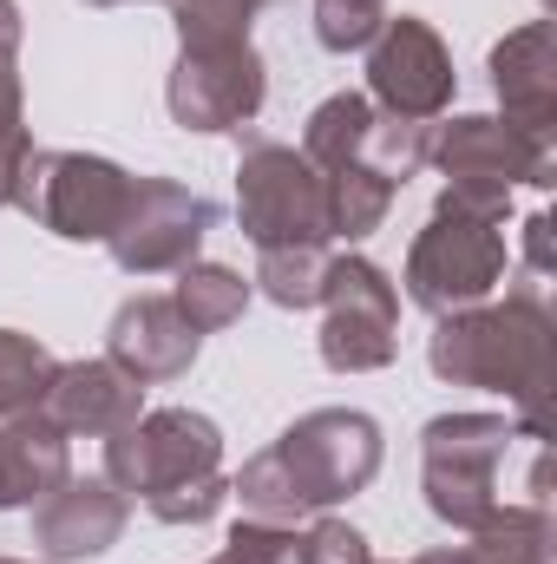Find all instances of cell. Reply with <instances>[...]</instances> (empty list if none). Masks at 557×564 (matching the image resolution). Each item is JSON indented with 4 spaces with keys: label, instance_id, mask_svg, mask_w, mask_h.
Wrapping results in <instances>:
<instances>
[{
    "label": "cell",
    "instance_id": "7",
    "mask_svg": "<svg viewBox=\"0 0 557 564\" xmlns=\"http://www.w3.org/2000/svg\"><path fill=\"white\" fill-rule=\"evenodd\" d=\"M237 224L256 250L282 243H328V197L321 171L276 139H243L237 158Z\"/></svg>",
    "mask_w": 557,
    "mask_h": 564
},
{
    "label": "cell",
    "instance_id": "13",
    "mask_svg": "<svg viewBox=\"0 0 557 564\" xmlns=\"http://www.w3.org/2000/svg\"><path fill=\"white\" fill-rule=\"evenodd\" d=\"M119 539H125V492H119L106 473H99V479L66 473V479L33 506V552L46 564L106 558Z\"/></svg>",
    "mask_w": 557,
    "mask_h": 564
},
{
    "label": "cell",
    "instance_id": "29",
    "mask_svg": "<svg viewBox=\"0 0 557 564\" xmlns=\"http://www.w3.org/2000/svg\"><path fill=\"white\" fill-rule=\"evenodd\" d=\"M525 257H532V276L551 270V217H525Z\"/></svg>",
    "mask_w": 557,
    "mask_h": 564
},
{
    "label": "cell",
    "instance_id": "30",
    "mask_svg": "<svg viewBox=\"0 0 557 564\" xmlns=\"http://www.w3.org/2000/svg\"><path fill=\"white\" fill-rule=\"evenodd\" d=\"M20 33H26V26H20V7H13V0H0V46H7V53H20Z\"/></svg>",
    "mask_w": 557,
    "mask_h": 564
},
{
    "label": "cell",
    "instance_id": "15",
    "mask_svg": "<svg viewBox=\"0 0 557 564\" xmlns=\"http://www.w3.org/2000/svg\"><path fill=\"white\" fill-rule=\"evenodd\" d=\"M40 414L59 426L66 440H106V433H119V426H132L144 414V388L119 368V361H59V375H53V388H46V401H40Z\"/></svg>",
    "mask_w": 557,
    "mask_h": 564
},
{
    "label": "cell",
    "instance_id": "19",
    "mask_svg": "<svg viewBox=\"0 0 557 564\" xmlns=\"http://www.w3.org/2000/svg\"><path fill=\"white\" fill-rule=\"evenodd\" d=\"M466 564H551V512L545 506H499L479 532H466Z\"/></svg>",
    "mask_w": 557,
    "mask_h": 564
},
{
    "label": "cell",
    "instance_id": "2",
    "mask_svg": "<svg viewBox=\"0 0 557 564\" xmlns=\"http://www.w3.org/2000/svg\"><path fill=\"white\" fill-rule=\"evenodd\" d=\"M426 368L452 388H485L525 414V440H545V401L557 375V328L538 289H512L505 302H479L439 315L426 335Z\"/></svg>",
    "mask_w": 557,
    "mask_h": 564
},
{
    "label": "cell",
    "instance_id": "34",
    "mask_svg": "<svg viewBox=\"0 0 557 564\" xmlns=\"http://www.w3.org/2000/svg\"><path fill=\"white\" fill-rule=\"evenodd\" d=\"M210 564H223V558H210Z\"/></svg>",
    "mask_w": 557,
    "mask_h": 564
},
{
    "label": "cell",
    "instance_id": "10",
    "mask_svg": "<svg viewBox=\"0 0 557 564\" xmlns=\"http://www.w3.org/2000/svg\"><path fill=\"white\" fill-rule=\"evenodd\" d=\"M426 164H439L446 184H459V191H492V197H512V184H532V191H551L557 184L551 139L518 132L512 119H492V112H466V119L433 126Z\"/></svg>",
    "mask_w": 557,
    "mask_h": 564
},
{
    "label": "cell",
    "instance_id": "9",
    "mask_svg": "<svg viewBox=\"0 0 557 564\" xmlns=\"http://www.w3.org/2000/svg\"><path fill=\"white\" fill-rule=\"evenodd\" d=\"M270 99V66L256 40H210V46H177V66L164 79L171 126L184 132H250Z\"/></svg>",
    "mask_w": 557,
    "mask_h": 564
},
{
    "label": "cell",
    "instance_id": "16",
    "mask_svg": "<svg viewBox=\"0 0 557 564\" xmlns=\"http://www.w3.org/2000/svg\"><path fill=\"white\" fill-rule=\"evenodd\" d=\"M492 93L505 106V119L518 132H557V46H551V20H525L492 46Z\"/></svg>",
    "mask_w": 557,
    "mask_h": 564
},
{
    "label": "cell",
    "instance_id": "1",
    "mask_svg": "<svg viewBox=\"0 0 557 564\" xmlns=\"http://www.w3.org/2000/svg\"><path fill=\"white\" fill-rule=\"evenodd\" d=\"M381 426L361 408H315L302 421H288L256 453L243 459V473L230 479V499H243V519H270L295 525L308 512H328L354 492L374 486L381 473Z\"/></svg>",
    "mask_w": 557,
    "mask_h": 564
},
{
    "label": "cell",
    "instance_id": "26",
    "mask_svg": "<svg viewBox=\"0 0 557 564\" xmlns=\"http://www.w3.org/2000/svg\"><path fill=\"white\" fill-rule=\"evenodd\" d=\"M387 26V0H315V40L328 53H361Z\"/></svg>",
    "mask_w": 557,
    "mask_h": 564
},
{
    "label": "cell",
    "instance_id": "4",
    "mask_svg": "<svg viewBox=\"0 0 557 564\" xmlns=\"http://www.w3.org/2000/svg\"><path fill=\"white\" fill-rule=\"evenodd\" d=\"M505 224H512V197L446 184L433 217H426V230L407 250V295H414V308H426L439 322V315L492 302V289L512 270Z\"/></svg>",
    "mask_w": 557,
    "mask_h": 564
},
{
    "label": "cell",
    "instance_id": "11",
    "mask_svg": "<svg viewBox=\"0 0 557 564\" xmlns=\"http://www.w3.org/2000/svg\"><path fill=\"white\" fill-rule=\"evenodd\" d=\"M210 230H217V204L204 191L177 177H132V204L106 237V250L125 276H177L184 263H197Z\"/></svg>",
    "mask_w": 557,
    "mask_h": 564
},
{
    "label": "cell",
    "instance_id": "31",
    "mask_svg": "<svg viewBox=\"0 0 557 564\" xmlns=\"http://www.w3.org/2000/svg\"><path fill=\"white\" fill-rule=\"evenodd\" d=\"M414 564H466V552H419Z\"/></svg>",
    "mask_w": 557,
    "mask_h": 564
},
{
    "label": "cell",
    "instance_id": "33",
    "mask_svg": "<svg viewBox=\"0 0 557 564\" xmlns=\"http://www.w3.org/2000/svg\"><path fill=\"white\" fill-rule=\"evenodd\" d=\"M0 564H20V558H0Z\"/></svg>",
    "mask_w": 557,
    "mask_h": 564
},
{
    "label": "cell",
    "instance_id": "27",
    "mask_svg": "<svg viewBox=\"0 0 557 564\" xmlns=\"http://www.w3.org/2000/svg\"><path fill=\"white\" fill-rule=\"evenodd\" d=\"M302 558V532L270 525V519H237L223 539V564H295Z\"/></svg>",
    "mask_w": 557,
    "mask_h": 564
},
{
    "label": "cell",
    "instance_id": "6",
    "mask_svg": "<svg viewBox=\"0 0 557 564\" xmlns=\"http://www.w3.org/2000/svg\"><path fill=\"white\" fill-rule=\"evenodd\" d=\"M132 204V171L99 151H33L13 191V210H26L59 243H106Z\"/></svg>",
    "mask_w": 557,
    "mask_h": 564
},
{
    "label": "cell",
    "instance_id": "28",
    "mask_svg": "<svg viewBox=\"0 0 557 564\" xmlns=\"http://www.w3.org/2000/svg\"><path fill=\"white\" fill-rule=\"evenodd\" d=\"M295 564H374V545L348 519H315L302 532V558Z\"/></svg>",
    "mask_w": 557,
    "mask_h": 564
},
{
    "label": "cell",
    "instance_id": "5",
    "mask_svg": "<svg viewBox=\"0 0 557 564\" xmlns=\"http://www.w3.org/2000/svg\"><path fill=\"white\" fill-rule=\"evenodd\" d=\"M505 414H439L419 433V492L426 512L452 532H479L505 499H499V466L512 453Z\"/></svg>",
    "mask_w": 557,
    "mask_h": 564
},
{
    "label": "cell",
    "instance_id": "18",
    "mask_svg": "<svg viewBox=\"0 0 557 564\" xmlns=\"http://www.w3.org/2000/svg\"><path fill=\"white\" fill-rule=\"evenodd\" d=\"M321 197H328V237L361 243V237H374L387 224L401 191L387 177H374L368 164H335V171H321Z\"/></svg>",
    "mask_w": 557,
    "mask_h": 564
},
{
    "label": "cell",
    "instance_id": "14",
    "mask_svg": "<svg viewBox=\"0 0 557 564\" xmlns=\"http://www.w3.org/2000/svg\"><path fill=\"white\" fill-rule=\"evenodd\" d=\"M197 348H204V335L177 315L171 295H132V302H119V315L106 328V361H119L139 388L190 375Z\"/></svg>",
    "mask_w": 557,
    "mask_h": 564
},
{
    "label": "cell",
    "instance_id": "12",
    "mask_svg": "<svg viewBox=\"0 0 557 564\" xmlns=\"http://www.w3.org/2000/svg\"><path fill=\"white\" fill-rule=\"evenodd\" d=\"M452 86H459V73H452L446 40L433 33V20L387 13V26L368 40V99H374V112L433 126L452 106Z\"/></svg>",
    "mask_w": 557,
    "mask_h": 564
},
{
    "label": "cell",
    "instance_id": "24",
    "mask_svg": "<svg viewBox=\"0 0 557 564\" xmlns=\"http://www.w3.org/2000/svg\"><path fill=\"white\" fill-rule=\"evenodd\" d=\"M40 144L26 132V99H20V53L0 46V210H13V191H20V171Z\"/></svg>",
    "mask_w": 557,
    "mask_h": 564
},
{
    "label": "cell",
    "instance_id": "22",
    "mask_svg": "<svg viewBox=\"0 0 557 564\" xmlns=\"http://www.w3.org/2000/svg\"><path fill=\"white\" fill-rule=\"evenodd\" d=\"M53 375H59V361H53L46 341H33V335H20V328H0V421L40 414Z\"/></svg>",
    "mask_w": 557,
    "mask_h": 564
},
{
    "label": "cell",
    "instance_id": "21",
    "mask_svg": "<svg viewBox=\"0 0 557 564\" xmlns=\"http://www.w3.org/2000/svg\"><path fill=\"white\" fill-rule=\"evenodd\" d=\"M171 302H177V315H184L197 335H217V328L243 322V308H250V282L237 276V270H223V263H184V270H177V289H171Z\"/></svg>",
    "mask_w": 557,
    "mask_h": 564
},
{
    "label": "cell",
    "instance_id": "25",
    "mask_svg": "<svg viewBox=\"0 0 557 564\" xmlns=\"http://www.w3.org/2000/svg\"><path fill=\"white\" fill-rule=\"evenodd\" d=\"M263 7H276V0H171V26H177V46L250 40Z\"/></svg>",
    "mask_w": 557,
    "mask_h": 564
},
{
    "label": "cell",
    "instance_id": "8",
    "mask_svg": "<svg viewBox=\"0 0 557 564\" xmlns=\"http://www.w3.org/2000/svg\"><path fill=\"white\" fill-rule=\"evenodd\" d=\"M321 361L335 375H374L401 355V289L368 257H328L321 276Z\"/></svg>",
    "mask_w": 557,
    "mask_h": 564
},
{
    "label": "cell",
    "instance_id": "17",
    "mask_svg": "<svg viewBox=\"0 0 557 564\" xmlns=\"http://www.w3.org/2000/svg\"><path fill=\"white\" fill-rule=\"evenodd\" d=\"M66 473H73V440L46 421V414L0 421V512L40 506Z\"/></svg>",
    "mask_w": 557,
    "mask_h": 564
},
{
    "label": "cell",
    "instance_id": "3",
    "mask_svg": "<svg viewBox=\"0 0 557 564\" xmlns=\"http://www.w3.org/2000/svg\"><path fill=\"white\" fill-rule=\"evenodd\" d=\"M106 479L164 525H210L230 506L223 433L190 408H144L132 426L106 433Z\"/></svg>",
    "mask_w": 557,
    "mask_h": 564
},
{
    "label": "cell",
    "instance_id": "20",
    "mask_svg": "<svg viewBox=\"0 0 557 564\" xmlns=\"http://www.w3.org/2000/svg\"><path fill=\"white\" fill-rule=\"evenodd\" d=\"M368 126H374V99L368 93H335L308 112L302 126V158L315 171H335V164H354L361 144H368Z\"/></svg>",
    "mask_w": 557,
    "mask_h": 564
},
{
    "label": "cell",
    "instance_id": "32",
    "mask_svg": "<svg viewBox=\"0 0 557 564\" xmlns=\"http://www.w3.org/2000/svg\"><path fill=\"white\" fill-rule=\"evenodd\" d=\"M86 7H125V0H86Z\"/></svg>",
    "mask_w": 557,
    "mask_h": 564
},
{
    "label": "cell",
    "instance_id": "23",
    "mask_svg": "<svg viewBox=\"0 0 557 564\" xmlns=\"http://www.w3.org/2000/svg\"><path fill=\"white\" fill-rule=\"evenodd\" d=\"M321 276H328V243H282V250H256L250 289H263L276 308H315Z\"/></svg>",
    "mask_w": 557,
    "mask_h": 564
}]
</instances>
